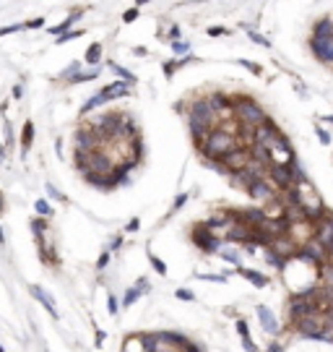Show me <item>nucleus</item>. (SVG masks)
Segmentation results:
<instances>
[{"label":"nucleus","instance_id":"25","mask_svg":"<svg viewBox=\"0 0 333 352\" xmlns=\"http://www.w3.org/2000/svg\"><path fill=\"white\" fill-rule=\"evenodd\" d=\"M94 78H99V68H94V71H78V73H73L70 76V84H83V81H94Z\"/></svg>","mask_w":333,"mask_h":352},{"label":"nucleus","instance_id":"14","mask_svg":"<svg viewBox=\"0 0 333 352\" xmlns=\"http://www.w3.org/2000/svg\"><path fill=\"white\" fill-rule=\"evenodd\" d=\"M255 316H258V321H261V329L266 331V334H271V337L281 334L279 318L273 316V311L268 308V305H258V308H255Z\"/></svg>","mask_w":333,"mask_h":352},{"label":"nucleus","instance_id":"41","mask_svg":"<svg viewBox=\"0 0 333 352\" xmlns=\"http://www.w3.org/2000/svg\"><path fill=\"white\" fill-rule=\"evenodd\" d=\"M76 37H81V32H73V34H68V32H66V34H60L55 42H58V44H66V42H70V39H76Z\"/></svg>","mask_w":333,"mask_h":352},{"label":"nucleus","instance_id":"53","mask_svg":"<svg viewBox=\"0 0 333 352\" xmlns=\"http://www.w3.org/2000/svg\"><path fill=\"white\" fill-rule=\"evenodd\" d=\"M266 352H284V347L279 345V342H271V345H268V350Z\"/></svg>","mask_w":333,"mask_h":352},{"label":"nucleus","instance_id":"23","mask_svg":"<svg viewBox=\"0 0 333 352\" xmlns=\"http://www.w3.org/2000/svg\"><path fill=\"white\" fill-rule=\"evenodd\" d=\"M318 276H320V284L333 287V261H326L318 269Z\"/></svg>","mask_w":333,"mask_h":352},{"label":"nucleus","instance_id":"5","mask_svg":"<svg viewBox=\"0 0 333 352\" xmlns=\"http://www.w3.org/2000/svg\"><path fill=\"white\" fill-rule=\"evenodd\" d=\"M323 326H326L323 313H310V316H302V318H297V321L289 323V329H292L300 339H312Z\"/></svg>","mask_w":333,"mask_h":352},{"label":"nucleus","instance_id":"43","mask_svg":"<svg viewBox=\"0 0 333 352\" xmlns=\"http://www.w3.org/2000/svg\"><path fill=\"white\" fill-rule=\"evenodd\" d=\"M315 133H318V138H320V144H323V146H326V144H331V136H328V131H323L320 125L315 128Z\"/></svg>","mask_w":333,"mask_h":352},{"label":"nucleus","instance_id":"26","mask_svg":"<svg viewBox=\"0 0 333 352\" xmlns=\"http://www.w3.org/2000/svg\"><path fill=\"white\" fill-rule=\"evenodd\" d=\"M78 18H81V11H76V13H73V16H68V18H66V21H63V24H58V26H52V29H50V32H52L55 37H60V34H66V29H68V26H70L73 21H78Z\"/></svg>","mask_w":333,"mask_h":352},{"label":"nucleus","instance_id":"28","mask_svg":"<svg viewBox=\"0 0 333 352\" xmlns=\"http://www.w3.org/2000/svg\"><path fill=\"white\" fill-rule=\"evenodd\" d=\"M99 60H101V44H99V42H94V44H89V50H86V63L97 66Z\"/></svg>","mask_w":333,"mask_h":352},{"label":"nucleus","instance_id":"18","mask_svg":"<svg viewBox=\"0 0 333 352\" xmlns=\"http://www.w3.org/2000/svg\"><path fill=\"white\" fill-rule=\"evenodd\" d=\"M83 178H86V183H91V185H94V188H99V191H112V188H117L115 172H109V175H91V172H86Z\"/></svg>","mask_w":333,"mask_h":352},{"label":"nucleus","instance_id":"59","mask_svg":"<svg viewBox=\"0 0 333 352\" xmlns=\"http://www.w3.org/2000/svg\"><path fill=\"white\" fill-rule=\"evenodd\" d=\"M258 352H261V350H258Z\"/></svg>","mask_w":333,"mask_h":352},{"label":"nucleus","instance_id":"56","mask_svg":"<svg viewBox=\"0 0 333 352\" xmlns=\"http://www.w3.org/2000/svg\"><path fill=\"white\" fill-rule=\"evenodd\" d=\"M0 211H3V193H0Z\"/></svg>","mask_w":333,"mask_h":352},{"label":"nucleus","instance_id":"40","mask_svg":"<svg viewBox=\"0 0 333 352\" xmlns=\"http://www.w3.org/2000/svg\"><path fill=\"white\" fill-rule=\"evenodd\" d=\"M78 68H81L78 63H73V66H68L66 71L60 73V81H66V78H70V76H73V73H78Z\"/></svg>","mask_w":333,"mask_h":352},{"label":"nucleus","instance_id":"55","mask_svg":"<svg viewBox=\"0 0 333 352\" xmlns=\"http://www.w3.org/2000/svg\"><path fill=\"white\" fill-rule=\"evenodd\" d=\"M323 120H326V123H333V115H326V117H323Z\"/></svg>","mask_w":333,"mask_h":352},{"label":"nucleus","instance_id":"51","mask_svg":"<svg viewBox=\"0 0 333 352\" xmlns=\"http://www.w3.org/2000/svg\"><path fill=\"white\" fill-rule=\"evenodd\" d=\"M94 334H97V347H101V345H104V331H101V329H94Z\"/></svg>","mask_w":333,"mask_h":352},{"label":"nucleus","instance_id":"42","mask_svg":"<svg viewBox=\"0 0 333 352\" xmlns=\"http://www.w3.org/2000/svg\"><path fill=\"white\" fill-rule=\"evenodd\" d=\"M138 230H141V219H131V222H128V225H125V233H138Z\"/></svg>","mask_w":333,"mask_h":352},{"label":"nucleus","instance_id":"37","mask_svg":"<svg viewBox=\"0 0 333 352\" xmlns=\"http://www.w3.org/2000/svg\"><path fill=\"white\" fill-rule=\"evenodd\" d=\"M107 266H109V251H104V253L97 258V272H104Z\"/></svg>","mask_w":333,"mask_h":352},{"label":"nucleus","instance_id":"36","mask_svg":"<svg viewBox=\"0 0 333 352\" xmlns=\"http://www.w3.org/2000/svg\"><path fill=\"white\" fill-rule=\"evenodd\" d=\"M44 188H47V196H50V198H55V201H66V196H63V193H60L58 188H55L52 183H47Z\"/></svg>","mask_w":333,"mask_h":352},{"label":"nucleus","instance_id":"50","mask_svg":"<svg viewBox=\"0 0 333 352\" xmlns=\"http://www.w3.org/2000/svg\"><path fill=\"white\" fill-rule=\"evenodd\" d=\"M26 26H29V29H39V26H44V18H34V21H29Z\"/></svg>","mask_w":333,"mask_h":352},{"label":"nucleus","instance_id":"3","mask_svg":"<svg viewBox=\"0 0 333 352\" xmlns=\"http://www.w3.org/2000/svg\"><path fill=\"white\" fill-rule=\"evenodd\" d=\"M125 94H128V84H125V81H112V84H107L104 89L99 91V94L89 97L86 102H83L81 115H89L91 110H97V107H101V105H107V102H112V99H120V97H125Z\"/></svg>","mask_w":333,"mask_h":352},{"label":"nucleus","instance_id":"1","mask_svg":"<svg viewBox=\"0 0 333 352\" xmlns=\"http://www.w3.org/2000/svg\"><path fill=\"white\" fill-rule=\"evenodd\" d=\"M196 146L200 149V154L206 156L208 162H221L229 152H234L237 146H242V144H239V138H237L234 133L224 131V128H214V131H211V133L203 138L200 144H196Z\"/></svg>","mask_w":333,"mask_h":352},{"label":"nucleus","instance_id":"11","mask_svg":"<svg viewBox=\"0 0 333 352\" xmlns=\"http://www.w3.org/2000/svg\"><path fill=\"white\" fill-rule=\"evenodd\" d=\"M312 240H318L326 251L333 248V214H326L323 219L315 222V235H312Z\"/></svg>","mask_w":333,"mask_h":352},{"label":"nucleus","instance_id":"31","mask_svg":"<svg viewBox=\"0 0 333 352\" xmlns=\"http://www.w3.org/2000/svg\"><path fill=\"white\" fill-rule=\"evenodd\" d=\"M146 253H149V261H151V266L156 269V274H159V276H166V264L162 261L159 256H154L151 251H146Z\"/></svg>","mask_w":333,"mask_h":352},{"label":"nucleus","instance_id":"13","mask_svg":"<svg viewBox=\"0 0 333 352\" xmlns=\"http://www.w3.org/2000/svg\"><path fill=\"white\" fill-rule=\"evenodd\" d=\"M227 240L229 243H237V245H253V227L242 225V222H232L227 230Z\"/></svg>","mask_w":333,"mask_h":352},{"label":"nucleus","instance_id":"9","mask_svg":"<svg viewBox=\"0 0 333 352\" xmlns=\"http://www.w3.org/2000/svg\"><path fill=\"white\" fill-rule=\"evenodd\" d=\"M247 196L250 198H255V201H261V203H271V201H276L279 198V191L273 188L271 183H268V178H261V180H253L247 185Z\"/></svg>","mask_w":333,"mask_h":352},{"label":"nucleus","instance_id":"27","mask_svg":"<svg viewBox=\"0 0 333 352\" xmlns=\"http://www.w3.org/2000/svg\"><path fill=\"white\" fill-rule=\"evenodd\" d=\"M109 68H112V73H115V76H120V78H123L125 84H128V86H131V84H135V76H133L131 71H125L123 66H115V63H109Z\"/></svg>","mask_w":333,"mask_h":352},{"label":"nucleus","instance_id":"10","mask_svg":"<svg viewBox=\"0 0 333 352\" xmlns=\"http://www.w3.org/2000/svg\"><path fill=\"white\" fill-rule=\"evenodd\" d=\"M310 50L320 63H333V37H310Z\"/></svg>","mask_w":333,"mask_h":352},{"label":"nucleus","instance_id":"22","mask_svg":"<svg viewBox=\"0 0 333 352\" xmlns=\"http://www.w3.org/2000/svg\"><path fill=\"white\" fill-rule=\"evenodd\" d=\"M123 352H146L141 345V334H128L123 342Z\"/></svg>","mask_w":333,"mask_h":352},{"label":"nucleus","instance_id":"33","mask_svg":"<svg viewBox=\"0 0 333 352\" xmlns=\"http://www.w3.org/2000/svg\"><path fill=\"white\" fill-rule=\"evenodd\" d=\"M174 298H177V300H185V303H193V300H196V295H193L188 287H180V290H174Z\"/></svg>","mask_w":333,"mask_h":352},{"label":"nucleus","instance_id":"47","mask_svg":"<svg viewBox=\"0 0 333 352\" xmlns=\"http://www.w3.org/2000/svg\"><path fill=\"white\" fill-rule=\"evenodd\" d=\"M242 347H245L247 352H258V347H255V342H253V339H250V337H245V339H242Z\"/></svg>","mask_w":333,"mask_h":352},{"label":"nucleus","instance_id":"19","mask_svg":"<svg viewBox=\"0 0 333 352\" xmlns=\"http://www.w3.org/2000/svg\"><path fill=\"white\" fill-rule=\"evenodd\" d=\"M266 264H268V266H273L276 272H286V266H289V261H286V258H284L279 251H273L271 245L266 248Z\"/></svg>","mask_w":333,"mask_h":352},{"label":"nucleus","instance_id":"46","mask_svg":"<svg viewBox=\"0 0 333 352\" xmlns=\"http://www.w3.org/2000/svg\"><path fill=\"white\" fill-rule=\"evenodd\" d=\"M239 66H245L247 71H253L255 76H261V68H258V66H253V63H250V60H239Z\"/></svg>","mask_w":333,"mask_h":352},{"label":"nucleus","instance_id":"21","mask_svg":"<svg viewBox=\"0 0 333 352\" xmlns=\"http://www.w3.org/2000/svg\"><path fill=\"white\" fill-rule=\"evenodd\" d=\"M219 258H224L227 264H234V266H242V258H239V251L237 248H219Z\"/></svg>","mask_w":333,"mask_h":352},{"label":"nucleus","instance_id":"12","mask_svg":"<svg viewBox=\"0 0 333 352\" xmlns=\"http://www.w3.org/2000/svg\"><path fill=\"white\" fill-rule=\"evenodd\" d=\"M73 144H76V149H83V152H97V149H99V136H97L94 131H91L89 125H81V128H76Z\"/></svg>","mask_w":333,"mask_h":352},{"label":"nucleus","instance_id":"34","mask_svg":"<svg viewBox=\"0 0 333 352\" xmlns=\"http://www.w3.org/2000/svg\"><path fill=\"white\" fill-rule=\"evenodd\" d=\"M196 276H198V279H206V282H219V284L227 282L224 274H196Z\"/></svg>","mask_w":333,"mask_h":352},{"label":"nucleus","instance_id":"54","mask_svg":"<svg viewBox=\"0 0 333 352\" xmlns=\"http://www.w3.org/2000/svg\"><path fill=\"white\" fill-rule=\"evenodd\" d=\"M0 245H5V235H3V227H0Z\"/></svg>","mask_w":333,"mask_h":352},{"label":"nucleus","instance_id":"7","mask_svg":"<svg viewBox=\"0 0 333 352\" xmlns=\"http://www.w3.org/2000/svg\"><path fill=\"white\" fill-rule=\"evenodd\" d=\"M281 138V131L276 128V123L271 117H266L258 128H253V144L255 146H263V149H271V146Z\"/></svg>","mask_w":333,"mask_h":352},{"label":"nucleus","instance_id":"24","mask_svg":"<svg viewBox=\"0 0 333 352\" xmlns=\"http://www.w3.org/2000/svg\"><path fill=\"white\" fill-rule=\"evenodd\" d=\"M312 37H333V21H331V18H323V21H318Z\"/></svg>","mask_w":333,"mask_h":352},{"label":"nucleus","instance_id":"38","mask_svg":"<svg viewBox=\"0 0 333 352\" xmlns=\"http://www.w3.org/2000/svg\"><path fill=\"white\" fill-rule=\"evenodd\" d=\"M250 39H253L255 44H263V47H271V42H268L263 34H258V32H250Z\"/></svg>","mask_w":333,"mask_h":352},{"label":"nucleus","instance_id":"58","mask_svg":"<svg viewBox=\"0 0 333 352\" xmlns=\"http://www.w3.org/2000/svg\"><path fill=\"white\" fill-rule=\"evenodd\" d=\"M0 352H5V350H3V345H0Z\"/></svg>","mask_w":333,"mask_h":352},{"label":"nucleus","instance_id":"32","mask_svg":"<svg viewBox=\"0 0 333 352\" xmlns=\"http://www.w3.org/2000/svg\"><path fill=\"white\" fill-rule=\"evenodd\" d=\"M107 308H109V316H117L120 313V300L115 298V292H107Z\"/></svg>","mask_w":333,"mask_h":352},{"label":"nucleus","instance_id":"57","mask_svg":"<svg viewBox=\"0 0 333 352\" xmlns=\"http://www.w3.org/2000/svg\"><path fill=\"white\" fill-rule=\"evenodd\" d=\"M138 3H141V5H143V3H149V0H138Z\"/></svg>","mask_w":333,"mask_h":352},{"label":"nucleus","instance_id":"35","mask_svg":"<svg viewBox=\"0 0 333 352\" xmlns=\"http://www.w3.org/2000/svg\"><path fill=\"white\" fill-rule=\"evenodd\" d=\"M237 334H239V339L250 337V326H247V321H245V318H237Z\"/></svg>","mask_w":333,"mask_h":352},{"label":"nucleus","instance_id":"52","mask_svg":"<svg viewBox=\"0 0 333 352\" xmlns=\"http://www.w3.org/2000/svg\"><path fill=\"white\" fill-rule=\"evenodd\" d=\"M123 18H125V21H128V24H131V21H135V18H138V11H135V8H133V11H128V13H125Z\"/></svg>","mask_w":333,"mask_h":352},{"label":"nucleus","instance_id":"15","mask_svg":"<svg viewBox=\"0 0 333 352\" xmlns=\"http://www.w3.org/2000/svg\"><path fill=\"white\" fill-rule=\"evenodd\" d=\"M146 292H149V279L141 276L133 287H128V290H125L123 305H125V308H131V305H135V300H141V295H146Z\"/></svg>","mask_w":333,"mask_h":352},{"label":"nucleus","instance_id":"8","mask_svg":"<svg viewBox=\"0 0 333 352\" xmlns=\"http://www.w3.org/2000/svg\"><path fill=\"white\" fill-rule=\"evenodd\" d=\"M286 311H289V323H292V321H297V318H302V316H310V313H320L318 303H312V300H304V298H300L297 292H292V295H289V303H286Z\"/></svg>","mask_w":333,"mask_h":352},{"label":"nucleus","instance_id":"48","mask_svg":"<svg viewBox=\"0 0 333 352\" xmlns=\"http://www.w3.org/2000/svg\"><path fill=\"white\" fill-rule=\"evenodd\" d=\"M208 34H211V37H224V34H227V29H224V26H211Z\"/></svg>","mask_w":333,"mask_h":352},{"label":"nucleus","instance_id":"39","mask_svg":"<svg viewBox=\"0 0 333 352\" xmlns=\"http://www.w3.org/2000/svg\"><path fill=\"white\" fill-rule=\"evenodd\" d=\"M188 198H190V196H188V193H180V196H177V198H174V203H172V211H177V209H182V206H185V203H188Z\"/></svg>","mask_w":333,"mask_h":352},{"label":"nucleus","instance_id":"45","mask_svg":"<svg viewBox=\"0 0 333 352\" xmlns=\"http://www.w3.org/2000/svg\"><path fill=\"white\" fill-rule=\"evenodd\" d=\"M21 29V24H11V26H3L0 29V37H5V34H13V32H18Z\"/></svg>","mask_w":333,"mask_h":352},{"label":"nucleus","instance_id":"30","mask_svg":"<svg viewBox=\"0 0 333 352\" xmlns=\"http://www.w3.org/2000/svg\"><path fill=\"white\" fill-rule=\"evenodd\" d=\"M34 211H36V217H44V219L52 217V206H50V203L44 201V198H39V201L34 203Z\"/></svg>","mask_w":333,"mask_h":352},{"label":"nucleus","instance_id":"20","mask_svg":"<svg viewBox=\"0 0 333 352\" xmlns=\"http://www.w3.org/2000/svg\"><path fill=\"white\" fill-rule=\"evenodd\" d=\"M32 141H34V123L29 120V123H24V133H21V156H26Z\"/></svg>","mask_w":333,"mask_h":352},{"label":"nucleus","instance_id":"2","mask_svg":"<svg viewBox=\"0 0 333 352\" xmlns=\"http://www.w3.org/2000/svg\"><path fill=\"white\" fill-rule=\"evenodd\" d=\"M232 110H234L237 123L247 128V131H253V128H258L266 120V110L253 97H232Z\"/></svg>","mask_w":333,"mask_h":352},{"label":"nucleus","instance_id":"17","mask_svg":"<svg viewBox=\"0 0 333 352\" xmlns=\"http://www.w3.org/2000/svg\"><path fill=\"white\" fill-rule=\"evenodd\" d=\"M29 290H32V298H34V300H39V303L44 305V311H47L52 318H58V308H55V300H52V295H50L47 290H44V287H39V284H32Z\"/></svg>","mask_w":333,"mask_h":352},{"label":"nucleus","instance_id":"49","mask_svg":"<svg viewBox=\"0 0 333 352\" xmlns=\"http://www.w3.org/2000/svg\"><path fill=\"white\" fill-rule=\"evenodd\" d=\"M120 245H123V235H117V237L112 240V243H109V248H107V251H109V253H112V251H117V248H120Z\"/></svg>","mask_w":333,"mask_h":352},{"label":"nucleus","instance_id":"29","mask_svg":"<svg viewBox=\"0 0 333 352\" xmlns=\"http://www.w3.org/2000/svg\"><path fill=\"white\" fill-rule=\"evenodd\" d=\"M312 342H326V345H333V326L331 323H326L315 337H312Z\"/></svg>","mask_w":333,"mask_h":352},{"label":"nucleus","instance_id":"4","mask_svg":"<svg viewBox=\"0 0 333 352\" xmlns=\"http://www.w3.org/2000/svg\"><path fill=\"white\" fill-rule=\"evenodd\" d=\"M190 240H193V245H196V248H200L203 253H219V248L224 245V240L211 233V230L203 225V222H200V225H193Z\"/></svg>","mask_w":333,"mask_h":352},{"label":"nucleus","instance_id":"16","mask_svg":"<svg viewBox=\"0 0 333 352\" xmlns=\"http://www.w3.org/2000/svg\"><path fill=\"white\" fill-rule=\"evenodd\" d=\"M234 272L239 274V276H245V279L253 284V287H258V290H263V287H268L271 284V279L263 274V272H258V269H245V266H237Z\"/></svg>","mask_w":333,"mask_h":352},{"label":"nucleus","instance_id":"44","mask_svg":"<svg viewBox=\"0 0 333 352\" xmlns=\"http://www.w3.org/2000/svg\"><path fill=\"white\" fill-rule=\"evenodd\" d=\"M172 50H174V52H188L190 44H188V42H172Z\"/></svg>","mask_w":333,"mask_h":352},{"label":"nucleus","instance_id":"6","mask_svg":"<svg viewBox=\"0 0 333 352\" xmlns=\"http://www.w3.org/2000/svg\"><path fill=\"white\" fill-rule=\"evenodd\" d=\"M297 261H302V264H310V266H315V269H320L323 264L328 261V251L323 248L318 240H307V243H302L300 248H297Z\"/></svg>","mask_w":333,"mask_h":352}]
</instances>
